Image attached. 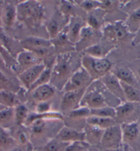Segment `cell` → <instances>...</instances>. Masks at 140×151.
<instances>
[{"mask_svg":"<svg viewBox=\"0 0 140 151\" xmlns=\"http://www.w3.org/2000/svg\"><path fill=\"white\" fill-rule=\"evenodd\" d=\"M81 56L77 51L66 53L56 56L52 70L49 84L62 91L65 84L81 66Z\"/></svg>","mask_w":140,"mask_h":151,"instance_id":"1","label":"cell"},{"mask_svg":"<svg viewBox=\"0 0 140 151\" xmlns=\"http://www.w3.org/2000/svg\"><path fill=\"white\" fill-rule=\"evenodd\" d=\"M63 126V120H61L36 119L25 127L28 129L29 140L36 144V148L54 139Z\"/></svg>","mask_w":140,"mask_h":151,"instance_id":"2","label":"cell"},{"mask_svg":"<svg viewBox=\"0 0 140 151\" xmlns=\"http://www.w3.org/2000/svg\"><path fill=\"white\" fill-rule=\"evenodd\" d=\"M109 95L112 94L109 93L100 80L94 81L86 89L82 99L81 106L87 107L89 109H96L109 106L107 102L108 98L111 101H120L115 96H107Z\"/></svg>","mask_w":140,"mask_h":151,"instance_id":"3","label":"cell"},{"mask_svg":"<svg viewBox=\"0 0 140 151\" xmlns=\"http://www.w3.org/2000/svg\"><path fill=\"white\" fill-rule=\"evenodd\" d=\"M44 17V8L37 1H25L17 4V21L28 22L31 25H36L39 24Z\"/></svg>","mask_w":140,"mask_h":151,"instance_id":"4","label":"cell"},{"mask_svg":"<svg viewBox=\"0 0 140 151\" xmlns=\"http://www.w3.org/2000/svg\"><path fill=\"white\" fill-rule=\"evenodd\" d=\"M81 66L94 81L99 80L111 72L113 68V64L107 58H94L83 53L81 56Z\"/></svg>","mask_w":140,"mask_h":151,"instance_id":"5","label":"cell"},{"mask_svg":"<svg viewBox=\"0 0 140 151\" xmlns=\"http://www.w3.org/2000/svg\"><path fill=\"white\" fill-rule=\"evenodd\" d=\"M21 44L24 50L31 51L44 60V63L47 58H54V49L49 39L32 36L21 40Z\"/></svg>","mask_w":140,"mask_h":151,"instance_id":"6","label":"cell"},{"mask_svg":"<svg viewBox=\"0 0 140 151\" xmlns=\"http://www.w3.org/2000/svg\"><path fill=\"white\" fill-rule=\"evenodd\" d=\"M115 121L118 124L137 122L140 118V103L122 102L115 107Z\"/></svg>","mask_w":140,"mask_h":151,"instance_id":"7","label":"cell"},{"mask_svg":"<svg viewBox=\"0 0 140 151\" xmlns=\"http://www.w3.org/2000/svg\"><path fill=\"white\" fill-rule=\"evenodd\" d=\"M93 82V79L89 73L81 66L65 84L62 92H66L87 89Z\"/></svg>","mask_w":140,"mask_h":151,"instance_id":"8","label":"cell"},{"mask_svg":"<svg viewBox=\"0 0 140 151\" xmlns=\"http://www.w3.org/2000/svg\"><path fill=\"white\" fill-rule=\"evenodd\" d=\"M102 36L104 39L116 42L126 39L129 34L124 21H115L105 24L102 27Z\"/></svg>","mask_w":140,"mask_h":151,"instance_id":"9","label":"cell"},{"mask_svg":"<svg viewBox=\"0 0 140 151\" xmlns=\"http://www.w3.org/2000/svg\"><path fill=\"white\" fill-rule=\"evenodd\" d=\"M120 124H116L105 129L101 139L100 147L103 150H115L123 146Z\"/></svg>","mask_w":140,"mask_h":151,"instance_id":"10","label":"cell"},{"mask_svg":"<svg viewBox=\"0 0 140 151\" xmlns=\"http://www.w3.org/2000/svg\"><path fill=\"white\" fill-rule=\"evenodd\" d=\"M90 113L91 110L89 108L81 106L63 116L64 125L76 130L83 131L87 124V118L91 116Z\"/></svg>","mask_w":140,"mask_h":151,"instance_id":"11","label":"cell"},{"mask_svg":"<svg viewBox=\"0 0 140 151\" xmlns=\"http://www.w3.org/2000/svg\"><path fill=\"white\" fill-rule=\"evenodd\" d=\"M102 38L101 30L94 29L86 25L82 29L80 40L76 45V51L83 52L85 49L100 42Z\"/></svg>","mask_w":140,"mask_h":151,"instance_id":"12","label":"cell"},{"mask_svg":"<svg viewBox=\"0 0 140 151\" xmlns=\"http://www.w3.org/2000/svg\"><path fill=\"white\" fill-rule=\"evenodd\" d=\"M86 89L63 92L59 105V112L65 116L81 107V103Z\"/></svg>","mask_w":140,"mask_h":151,"instance_id":"13","label":"cell"},{"mask_svg":"<svg viewBox=\"0 0 140 151\" xmlns=\"http://www.w3.org/2000/svg\"><path fill=\"white\" fill-rule=\"evenodd\" d=\"M122 133V141L125 145L134 151L139 147L140 142V127L138 122L120 124Z\"/></svg>","mask_w":140,"mask_h":151,"instance_id":"14","label":"cell"},{"mask_svg":"<svg viewBox=\"0 0 140 151\" xmlns=\"http://www.w3.org/2000/svg\"><path fill=\"white\" fill-rule=\"evenodd\" d=\"M69 18L65 17L59 10L53 14L46 23V28L49 39L52 40L63 31L68 23Z\"/></svg>","mask_w":140,"mask_h":151,"instance_id":"15","label":"cell"},{"mask_svg":"<svg viewBox=\"0 0 140 151\" xmlns=\"http://www.w3.org/2000/svg\"><path fill=\"white\" fill-rule=\"evenodd\" d=\"M16 60L17 64L16 67L13 69V72L17 75V76L32 66L44 63V60L35 53L26 50L21 51L17 55Z\"/></svg>","mask_w":140,"mask_h":151,"instance_id":"16","label":"cell"},{"mask_svg":"<svg viewBox=\"0 0 140 151\" xmlns=\"http://www.w3.org/2000/svg\"><path fill=\"white\" fill-rule=\"evenodd\" d=\"M85 25V19L83 17L78 16L70 17L68 23L63 29L70 42L75 45L78 42L81 31Z\"/></svg>","mask_w":140,"mask_h":151,"instance_id":"17","label":"cell"},{"mask_svg":"<svg viewBox=\"0 0 140 151\" xmlns=\"http://www.w3.org/2000/svg\"><path fill=\"white\" fill-rule=\"evenodd\" d=\"M46 67V64L45 63H41L32 66V67L21 73L20 74L17 75V78H18L21 86L24 87L27 92L28 91L31 86L37 80L38 77L45 70Z\"/></svg>","mask_w":140,"mask_h":151,"instance_id":"18","label":"cell"},{"mask_svg":"<svg viewBox=\"0 0 140 151\" xmlns=\"http://www.w3.org/2000/svg\"><path fill=\"white\" fill-rule=\"evenodd\" d=\"M104 85L109 93L119 99L122 102H126L123 90L120 81L112 73H109L102 78L99 79Z\"/></svg>","mask_w":140,"mask_h":151,"instance_id":"19","label":"cell"},{"mask_svg":"<svg viewBox=\"0 0 140 151\" xmlns=\"http://www.w3.org/2000/svg\"><path fill=\"white\" fill-rule=\"evenodd\" d=\"M17 5L11 1H4L1 12V27L4 29L12 28L17 21Z\"/></svg>","mask_w":140,"mask_h":151,"instance_id":"20","label":"cell"},{"mask_svg":"<svg viewBox=\"0 0 140 151\" xmlns=\"http://www.w3.org/2000/svg\"><path fill=\"white\" fill-rule=\"evenodd\" d=\"M57 89L51 84L41 86L36 88L31 92H28L29 94L30 99L36 104L41 102L49 101L55 96Z\"/></svg>","mask_w":140,"mask_h":151,"instance_id":"21","label":"cell"},{"mask_svg":"<svg viewBox=\"0 0 140 151\" xmlns=\"http://www.w3.org/2000/svg\"><path fill=\"white\" fill-rule=\"evenodd\" d=\"M0 43L15 59L17 55L24 50L21 41L10 36L2 27H0Z\"/></svg>","mask_w":140,"mask_h":151,"instance_id":"22","label":"cell"},{"mask_svg":"<svg viewBox=\"0 0 140 151\" xmlns=\"http://www.w3.org/2000/svg\"><path fill=\"white\" fill-rule=\"evenodd\" d=\"M111 73L115 75L120 81L124 82L140 90L139 81L135 77L132 70L127 66H115L112 68Z\"/></svg>","mask_w":140,"mask_h":151,"instance_id":"23","label":"cell"},{"mask_svg":"<svg viewBox=\"0 0 140 151\" xmlns=\"http://www.w3.org/2000/svg\"><path fill=\"white\" fill-rule=\"evenodd\" d=\"M54 138L59 142L70 144L74 142L85 141V133L83 131L76 130L64 125Z\"/></svg>","mask_w":140,"mask_h":151,"instance_id":"24","label":"cell"},{"mask_svg":"<svg viewBox=\"0 0 140 151\" xmlns=\"http://www.w3.org/2000/svg\"><path fill=\"white\" fill-rule=\"evenodd\" d=\"M104 40V42L101 40L98 44L85 49L83 52V54L92 56L94 58H107V55L109 54L110 51L115 48V42L109 41L106 39Z\"/></svg>","mask_w":140,"mask_h":151,"instance_id":"25","label":"cell"},{"mask_svg":"<svg viewBox=\"0 0 140 151\" xmlns=\"http://www.w3.org/2000/svg\"><path fill=\"white\" fill-rule=\"evenodd\" d=\"M50 41L57 55L76 51V45L70 42L64 31Z\"/></svg>","mask_w":140,"mask_h":151,"instance_id":"26","label":"cell"},{"mask_svg":"<svg viewBox=\"0 0 140 151\" xmlns=\"http://www.w3.org/2000/svg\"><path fill=\"white\" fill-rule=\"evenodd\" d=\"M107 12L102 8H97L93 11L86 14L85 22L87 26L96 30H102L105 25L104 20Z\"/></svg>","mask_w":140,"mask_h":151,"instance_id":"27","label":"cell"},{"mask_svg":"<svg viewBox=\"0 0 140 151\" xmlns=\"http://www.w3.org/2000/svg\"><path fill=\"white\" fill-rule=\"evenodd\" d=\"M104 131L86 124L83 130L85 133V142L91 146H100Z\"/></svg>","mask_w":140,"mask_h":151,"instance_id":"28","label":"cell"},{"mask_svg":"<svg viewBox=\"0 0 140 151\" xmlns=\"http://www.w3.org/2000/svg\"><path fill=\"white\" fill-rule=\"evenodd\" d=\"M21 103L19 93L0 91V105L4 108L14 109Z\"/></svg>","mask_w":140,"mask_h":151,"instance_id":"29","label":"cell"},{"mask_svg":"<svg viewBox=\"0 0 140 151\" xmlns=\"http://www.w3.org/2000/svg\"><path fill=\"white\" fill-rule=\"evenodd\" d=\"M18 146L9 129L0 127V151H10Z\"/></svg>","mask_w":140,"mask_h":151,"instance_id":"30","label":"cell"},{"mask_svg":"<svg viewBox=\"0 0 140 151\" xmlns=\"http://www.w3.org/2000/svg\"><path fill=\"white\" fill-rule=\"evenodd\" d=\"M18 79L10 78L0 71V91L12 92L18 93L21 89V86Z\"/></svg>","mask_w":140,"mask_h":151,"instance_id":"31","label":"cell"},{"mask_svg":"<svg viewBox=\"0 0 140 151\" xmlns=\"http://www.w3.org/2000/svg\"><path fill=\"white\" fill-rule=\"evenodd\" d=\"M87 124L91 126L96 127L102 130L109 128L114 126V125L118 124L116 122L115 119L109 118H102L98 116H90L87 118Z\"/></svg>","mask_w":140,"mask_h":151,"instance_id":"32","label":"cell"},{"mask_svg":"<svg viewBox=\"0 0 140 151\" xmlns=\"http://www.w3.org/2000/svg\"><path fill=\"white\" fill-rule=\"evenodd\" d=\"M124 21L129 33L135 35L140 29V7L127 15Z\"/></svg>","mask_w":140,"mask_h":151,"instance_id":"33","label":"cell"},{"mask_svg":"<svg viewBox=\"0 0 140 151\" xmlns=\"http://www.w3.org/2000/svg\"><path fill=\"white\" fill-rule=\"evenodd\" d=\"M79 9H81L79 6L73 3L72 1H62L60 3L59 10L65 17L70 19V17L77 16L83 17L79 14Z\"/></svg>","mask_w":140,"mask_h":151,"instance_id":"34","label":"cell"},{"mask_svg":"<svg viewBox=\"0 0 140 151\" xmlns=\"http://www.w3.org/2000/svg\"><path fill=\"white\" fill-rule=\"evenodd\" d=\"M121 83V86L123 90L125 100L126 102L138 103L140 102V90L133 87L124 82Z\"/></svg>","mask_w":140,"mask_h":151,"instance_id":"35","label":"cell"},{"mask_svg":"<svg viewBox=\"0 0 140 151\" xmlns=\"http://www.w3.org/2000/svg\"><path fill=\"white\" fill-rule=\"evenodd\" d=\"M54 62H52L49 64V65H47L46 67L45 68V70L43 71L41 74L40 75V76L38 77L34 83L31 86V88H30V90L28 91V92H31L34 89H36V88L39 87V86L47 85V84H49L51 81V77H52V66L54 64Z\"/></svg>","mask_w":140,"mask_h":151,"instance_id":"36","label":"cell"},{"mask_svg":"<svg viewBox=\"0 0 140 151\" xmlns=\"http://www.w3.org/2000/svg\"><path fill=\"white\" fill-rule=\"evenodd\" d=\"M15 110V124L19 127L24 126L30 112L28 107L23 103L19 104L14 108Z\"/></svg>","mask_w":140,"mask_h":151,"instance_id":"37","label":"cell"},{"mask_svg":"<svg viewBox=\"0 0 140 151\" xmlns=\"http://www.w3.org/2000/svg\"><path fill=\"white\" fill-rule=\"evenodd\" d=\"M15 124V110L12 108H4L0 110V127L10 129Z\"/></svg>","mask_w":140,"mask_h":151,"instance_id":"38","label":"cell"},{"mask_svg":"<svg viewBox=\"0 0 140 151\" xmlns=\"http://www.w3.org/2000/svg\"><path fill=\"white\" fill-rule=\"evenodd\" d=\"M68 144L58 141L57 139L54 138L41 147L36 148V151H65Z\"/></svg>","mask_w":140,"mask_h":151,"instance_id":"39","label":"cell"},{"mask_svg":"<svg viewBox=\"0 0 140 151\" xmlns=\"http://www.w3.org/2000/svg\"><path fill=\"white\" fill-rule=\"evenodd\" d=\"M91 110V116H98L102 118H109L115 119V109L114 107L107 106L101 108Z\"/></svg>","mask_w":140,"mask_h":151,"instance_id":"40","label":"cell"},{"mask_svg":"<svg viewBox=\"0 0 140 151\" xmlns=\"http://www.w3.org/2000/svg\"><path fill=\"white\" fill-rule=\"evenodd\" d=\"M74 4L78 6L79 8L83 10L86 14L101 7L100 1H95V0H85V1H80V3Z\"/></svg>","mask_w":140,"mask_h":151,"instance_id":"41","label":"cell"},{"mask_svg":"<svg viewBox=\"0 0 140 151\" xmlns=\"http://www.w3.org/2000/svg\"><path fill=\"white\" fill-rule=\"evenodd\" d=\"M0 55L4 60L8 67L13 71V69L16 67L17 64V60L14 57H12L11 54L6 50L5 47L1 43H0Z\"/></svg>","mask_w":140,"mask_h":151,"instance_id":"42","label":"cell"},{"mask_svg":"<svg viewBox=\"0 0 140 151\" xmlns=\"http://www.w3.org/2000/svg\"><path fill=\"white\" fill-rule=\"evenodd\" d=\"M90 146H91L85 141L74 142L69 144L65 151H85Z\"/></svg>","mask_w":140,"mask_h":151,"instance_id":"43","label":"cell"},{"mask_svg":"<svg viewBox=\"0 0 140 151\" xmlns=\"http://www.w3.org/2000/svg\"><path fill=\"white\" fill-rule=\"evenodd\" d=\"M52 103L51 101H46V102H41L35 105L34 107V112L38 114L47 113V112L52 111Z\"/></svg>","mask_w":140,"mask_h":151,"instance_id":"44","label":"cell"},{"mask_svg":"<svg viewBox=\"0 0 140 151\" xmlns=\"http://www.w3.org/2000/svg\"><path fill=\"white\" fill-rule=\"evenodd\" d=\"M0 71L7 75L8 77H9L10 78L13 79H18L17 75L12 71V70L8 67L1 55H0Z\"/></svg>","mask_w":140,"mask_h":151,"instance_id":"45","label":"cell"},{"mask_svg":"<svg viewBox=\"0 0 140 151\" xmlns=\"http://www.w3.org/2000/svg\"><path fill=\"white\" fill-rule=\"evenodd\" d=\"M130 68L134 73L140 85V60H135L131 63Z\"/></svg>","mask_w":140,"mask_h":151,"instance_id":"46","label":"cell"},{"mask_svg":"<svg viewBox=\"0 0 140 151\" xmlns=\"http://www.w3.org/2000/svg\"><path fill=\"white\" fill-rule=\"evenodd\" d=\"M132 43L133 45H137L140 44V29L134 35V37H133L132 40Z\"/></svg>","mask_w":140,"mask_h":151,"instance_id":"47","label":"cell"},{"mask_svg":"<svg viewBox=\"0 0 140 151\" xmlns=\"http://www.w3.org/2000/svg\"><path fill=\"white\" fill-rule=\"evenodd\" d=\"M104 151H133V149L129 147V146L125 145L124 144L123 146L122 147H120L118 149H115V150H106Z\"/></svg>","mask_w":140,"mask_h":151,"instance_id":"48","label":"cell"},{"mask_svg":"<svg viewBox=\"0 0 140 151\" xmlns=\"http://www.w3.org/2000/svg\"><path fill=\"white\" fill-rule=\"evenodd\" d=\"M10 151H28V145H25V146L18 145L16 147L12 148V149L10 150Z\"/></svg>","mask_w":140,"mask_h":151,"instance_id":"49","label":"cell"},{"mask_svg":"<svg viewBox=\"0 0 140 151\" xmlns=\"http://www.w3.org/2000/svg\"><path fill=\"white\" fill-rule=\"evenodd\" d=\"M85 151H104L102 148H101L100 146H90L88 149Z\"/></svg>","mask_w":140,"mask_h":151,"instance_id":"50","label":"cell"},{"mask_svg":"<svg viewBox=\"0 0 140 151\" xmlns=\"http://www.w3.org/2000/svg\"><path fill=\"white\" fill-rule=\"evenodd\" d=\"M4 109L3 107L2 106H1V105H0V110H1V109Z\"/></svg>","mask_w":140,"mask_h":151,"instance_id":"51","label":"cell"},{"mask_svg":"<svg viewBox=\"0 0 140 151\" xmlns=\"http://www.w3.org/2000/svg\"><path fill=\"white\" fill-rule=\"evenodd\" d=\"M139 127H140V118H139Z\"/></svg>","mask_w":140,"mask_h":151,"instance_id":"52","label":"cell"},{"mask_svg":"<svg viewBox=\"0 0 140 151\" xmlns=\"http://www.w3.org/2000/svg\"><path fill=\"white\" fill-rule=\"evenodd\" d=\"M139 103H140V102H139Z\"/></svg>","mask_w":140,"mask_h":151,"instance_id":"53","label":"cell"}]
</instances>
